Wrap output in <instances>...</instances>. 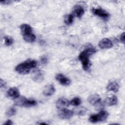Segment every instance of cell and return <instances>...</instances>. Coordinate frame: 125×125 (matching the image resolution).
Returning <instances> with one entry per match:
<instances>
[{
  "mask_svg": "<svg viewBox=\"0 0 125 125\" xmlns=\"http://www.w3.org/2000/svg\"><path fill=\"white\" fill-rule=\"evenodd\" d=\"M92 11L94 15L98 16L104 20H107L109 17V13L102 8H93Z\"/></svg>",
  "mask_w": 125,
  "mask_h": 125,
  "instance_id": "obj_5",
  "label": "cell"
},
{
  "mask_svg": "<svg viewBox=\"0 0 125 125\" xmlns=\"http://www.w3.org/2000/svg\"><path fill=\"white\" fill-rule=\"evenodd\" d=\"M16 113V110L14 107H10L7 110L6 112V115L8 117L13 116L14 115H15Z\"/></svg>",
  "mask_w": 125,
  "mask_h": 125,
  "instance_id": "obj_22",
  "label": "cell"
},
{
  "mask_svg": "<svg viewBox=\"0 0 125 125\" xmlns=\"http://www.w3.org/2000/svg\"><path fill=\"white\" fill-rule=\"evenodd\" d=\"M64 21L67 25H70L73 21V16L71 14L66 15L64 17Z\"/></svg>",
  "mask_w": 125,
  "mask_h": 125,
  "instance_id": "obj_19",
  "label": "cell"
},
{
  "mask_svg": "<svg viewBox=\"0 0 125 125\" xmlns=\"http://www.w3.org/2000/svg\"><path fill=\"white\" fill-rule=\"evenodd\" d=\"M12 124H13L12 122L10 120H7L6 121V122L5 123H4V125H12Z\"/></svg>",
  "mask_w": 125,
  "mask_h": 125,
  "instance_id": "obj_27",
  "label": "cell"
},
{
  "mask_svg": "<svg viewBox=\"0 0 125 125\" xmlns=\"http://www.w3.org/2000/svg\"><path fill=\"white\" fill-rule=\"evenodd\" d=\"M44 73L40 69H36L32 73L31 78L35 82L41 83L44 80Z\"/></svg>",
  "mask_w": 125,
  "mask_h": 125,
  "instance_id": "obj_4",
  "label": "cell"
},
{
  "mask_svg": "<svg viewBox=\"0 0 125 125\" xmlns=\"http://www.w3.org/2000/svg\"><path fill=\"white\" fill-rule=\"evenodd\" d=\"M0 2L1 4H9L11 2V1H10V0H1L0 1Z\"/></svg>",
  "mask_w": 125,
  "mask_h": 125,
  "instance_id": "obj_25",
  "label": "cell"
},
{
  "mask_svg": "<svg viewBox=\"0 0 125 125\" xmlns=\"http://www.w3.org/2000/svg\"><path fill=\"white\" fill-rule=\"evenodd\" d=\"M56 79L62 85L68 86L71 83V81L70 79L61 73L56 75Z\"/></svg>",
  "mask_w": 125,
  "mask_h": 125,
  "instance_id": "obj_7",
  "label": "cell"
},
{
  "mask_svg": "<svg viewBox=\"0 0 125 125\" xmlns=\"http://www.w3.org/2000/svg\"><path fill=\"white\" fill-rule=\"evenodd\" d=\"M118 99L116 96H112L107 98L105 100V104L108 106H113L117 104Z\"/></svg>",
  "mask_w": 125,
  "mask_h": 125,
  "instance_id": "obj_15",
  "label": "cell"
},
{
  "mask_svg": "<svg viewBox=\"0 0 125 125\" xmlns=\"http://www.w3.org/2000/svg\"><path fill=\"white\" fill-rule=\"evenodd\" d=\"M36 104H37V102L36 101L33 100H29L26 98V99L24 101L23 106L29 107L35 106Z\"/></svg>",
  "mask_w": 125,
  "mask_h": 125,
  "instance_id": "obj_18",
  "label": "cell"
},
{
  "mask_svg": "<svg viewBox=\"0 0 125 125\" xmlns=\"http://www.w3.org/2000/svg\"><path fill=\"white\" fill-rule=\"evenodd\" d=\"M73 12L74 14L79 18H81L84 13V8L80 5H77L74 6Z\"/></svg>",
  "mask_w": 125,
  "mask_h": 125,
  "instance_id": "obj_14",
  "label": "cell"
},
{
  "mask_svg": "<svg viewBox=\"0 0 125 125\" xmlns=\"http://www.w3.org/2000/svg\"><path fill=\"white\" fill-rule=\"evenodd\" d=\"M88 102L92 105H97L101 101L100 96L96 94H92L89 96L88 98Z\"/></svg>",
  "mask_w": 125,
  "mask_h": 125,
  "instance_id": "obj_12",
  "label": "cell"
},
{
  "mask_svg": "<svg viewBox=\"0 0 125 125\" xmlns=\"http://www.w3.org/2000/svg\"><path fill=\"white\" fill-rule=\"evenodd\" d=\"M74 115V112L69 110L66 108L60 109L58 115L59 117L62 119H69L71 118Z\"/></svg>",
  "mask_w": 125,
  "mask_h": 125,
  "instance_id": "obj_6",
  "label": "cell"
},
{
  "mask_svg": "<svg viewBox=\"0 0 125 125\" xmlns=\"http://www.w3.org/2000/svg\"><path fill=\"white\" fill-rule=\"evenodd\" d=\"M95 49L91 47H89L84 49L79 55V59L81 61L83 68L84 70H87L90 66L89 56L95 52Z\"/></svg>",
  "mask_w": 125,
  "mask_h": 125,
  "instance_id": "obj_1",
  "label": "cell"
},
{
  "mask_svg": "<svg viewBox=\"0 0 125 125\" xmlns=\"http://www.w3.org/2000/svg\"><path fill=\"white\" fill-rule=\"evenodd\" d=\"M113 43L112 41L108 38H104L99 42V46L102 49H107L112 47Z\"/></svg>",
  "mask_w": 125,
  "mask_h": 125,
  "instance_id": "obj_8",
  "label": "cell"
},
{
  "mask_svg": "<svg viewBox=\"0 0 125 125\" xmlns=\"http://www.w3.org/2000/svg\"><path fill=\"white\" fill-rule=\"evenodd\" d=\"M81 104V100L79 97H75L70 102V104L74 106H78Z\"/></svg>",
  "mask_w": 125,
  "mask_h": 125,
  "instance_id": "obj_20",
  "label": "cell"
},
{
  "mask_svg": "<svg viewBox=\"0 0 125 125\" xmlns=\"http://www.w3.org/2000/svg\"><path fill=\"white\" fill-rule=\"evenodd\" d=\"M0 85L1 88H2V87L4 88L5 87V83L2 79H0Z\"/></svg>",
  "mask_w": 125,
  "mask_h": 125,
  "instance_id": "obj_24",
  "label": "cell"
},
{
  "mask_svg": "<svg viewBox=\"0 0 125 125\" xmlns=\"http://www.w3.org/2000/svg\"><path fill=\"white\" fill-rule=\"evenodd\" d=\"M124 33H123V34H121V36H120V40L121 41L123 42V43H124V42H125V38H124Z\"/></svg>",
  "mask_w": 125,
  "mask_h": 125,
  "instance_id": "obj_26",
  "label": "cell"
},
{
  "mask_svg": "<svg viewBox=\"0 0 125 125\" xmlns=\"http://www.w3.org/2000/svg\"><path fill=\"white\" fill-rule=\"evenodd\" d=\"M4 44L6 46H10L13 43V40L11 37L6 36L4 38Z\"/></svg>",
  "mask_w": 125,
  "mask_h": 125,
  "instance_id": "obj_21",
  "label": "cell"
},
{
  "mask_svg": "<svg viewBox=\"0 0 125 125\" xmlns=\"http://www.w3.org/2000/svg\"><path fill=\"white\" fill-rule=\"evenodd\" d=\"M41 61L42 64H46L47 62V59L45 57H42L41 59Z\"/></svg>",
  "mask_w": 125,
  "mask_h": 125,
  "instance_id": "obj_23",
  "label": "cell"
},
{
  "mask_svg": "<svg viewBox=\"0 0 125 125\" xmlns=\"http://www.w3.org/2000/svg\"><path fill=\"white\" fill-rule=\"evenodd\" d=\"M23 38L25 41L28 42H33L36 40V36L32 33L23 35Z\"/></svg>",
  "mask_w": 125,
  "mask_h": 125,
  "instance_id": "obj_17",
  "label": "cell"
},
{
  "mask_svg": "<svg viewBox=\"0 0 125 125\" xmlns=\"http://www.w3.org/2000/svg\"><path fill=\"white\" fill-rule=\"evenodd\" d=\"M70 104V102L64 98H61L58 99L56 103V106L58 109L66 108Z\"/></svg>",
  "mask_w": 125,
  "mask_h": 125,
  "instance_id": "obj_10",
  "label": "cell"
},
{
  "mask_svg": "<svg viewBox=\"0 0 125 125\" xmlns=\"http://www.w3.org/2000/svg\"><path fill=\"white\" fill-rule=\"evenodd\" d=\"M106 88L108 91L117 92L119 90V85L118 83L116 81H111L107 85Z\"/></svg>",
  "mask_w": 125,
  "mask_h": 125,
  "instance_id": "obj_13",
  "label": "cell"
},
{
  "mask_svg": "<svg viewBox=\"0 0 125 125\" xmlns=\"http://www.w3.org/2000/svg\"><path fill=\"white\" fill-rule=\"evenodd\" d=\"M55 92V88L52 84H48L46 85L42 91V93L45 96H50Z\"/></svg>",
  "mask_w": 125,
  "mask_h": 125,
  "instance_id": "obj_9",
  "label": "cell"
},
{
  "mask_svg": "<svg viewBox=\"0 0 125 125\" xmlns=\"http://www.w3.org/2000/svg\"><path fill=\"white\" fill-rule=\"evenodd\" d=\"M108 116V113L104 110L101 111L97 114H93L90 116L89 121L92 123H96L105 121Z\"/></svg>",
  "mask_w": 125,
  "mask_h": 125,
  "instance_id": "obj_3",
  "label": "cell"
},
{
  "mask_svg": "<svg viewBox=\"0 0 125 125\" xmlns=\"http://www.w3.org/2000/svg\"><path fill=\"white\" fill-rule=\"evenodd\" d=\"M20 29L22 35L32 33V27L27 24H22L20 26Z\"/></svg>",
  "mask_w": 125,
  "mask_h": 125,
  "instance_id": "obj_16",
  "label": "cell"
},
{
  "mask_svg": "<svg viewBox=\"0 0 125 125\" xmlns=\"http://www.w3.org/2000/svg\"><path fill=\"white\" fill-rule=\"evenodd\" d=\"M7 96L12 99H16L20 96V93L17 87H11L9 89L7 92Z\"/></svg>",
  "mask_w": 125,
  "mask_h": 125,
  "instance_id": "obj_11",
  "label": "cell"
},
{
  "mask_svg": "<svg viewBox=\"0 0 125 125\" xmlns=\"http://www.w3.org/2000/svg\"><path fill=\"white\" fill-rule=\"evenodd\" d=\"M37 64V62L34 60H28L22 63L18 64L16 68V71L20 74L25 75L28 74L30 70L35 68Z\"/></svg>",
  "mask_w": 125,
  "mask_h": 125,
  "instance_id": "obj_2",
  "label": "cell"
},
{
  "mask_svg": "<svg viewBox=\"0 0 125 125\" xmlns=\"http://www.w3.org/2000/svg\"><path fill=\"white\" fill-rule=\"evenodd\" d=\"M38 124H39V125H47V124L45 123H39Z\"/></svg>",
  "mask_w": 125,
  "mask_h": 125,
  "instance_id": "obj_28",
  "label": "cell"
}]
</instances>
